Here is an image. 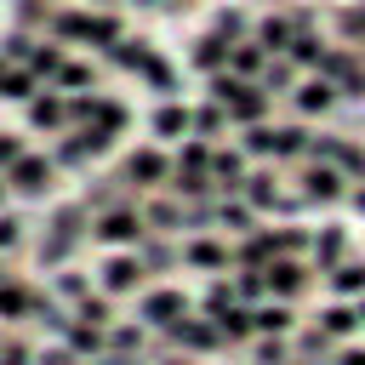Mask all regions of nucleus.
I'll use <instances>...</instances> for the list:
<instances>
[{
    "instance_id": "nucleus-2",
    "label": "nucleus",
    "mask_w": 365,
    "mask_h": 365,
    "mask_svg": "<svg viewBox=\"0 0 365 365\" xmlns=\"http://www.w3.org/2000/svg\"><path fill=\"white\" fill-rule=\"evenodd\" d=\"M245 154H268V160H302L314 148V137L302 125H245Z\"/></svg>"
},
{
    "instance_id": "nucleus-8",
    "label": "nucleus",
    "mask_w": 365,
    "mask_h": 365,
    "mask_svg": "<svg viewBox=\"0 0 365 365\" xmlns=\"http://www.w3.org/2000/svg\"><path fill=\"white\" fill-rule=\"evenodd\" d=\"M314 325H319L325 336H336V342H354V336H359V302H342V297H331V302L314 314Z\"/></svg>"
},
{
    "instance_id": "nucleus-30",
    "label": "nucleus",
    "mask_w": 365,
    "mask_h": 365,
    "mask_svg": "<svg viewBox=\"0 0 365 365\" xmlns=\"http://www.w3.org/2000/svg\"><path fill=\"white\" fill-rule=\"evenodd\" d=\"M57 74H63V86H86V80H91V68H80V63H63Z\"/></svg>"
},
{
    "instance_id": "nucleus-29",
    "label": "nucleus",
    "mask_w": 365,
    "mask_h": 365,
    "mask_svg": "<svg viewBox=\"0 0 365 365\" xmlns=\"http://www.w3.org/2000/svg\"><path fill=\"white\" fill-rule=\"evenodd\" d=\"M331 365H365V342H342Z\"/></svg>"
},
{
    "instance_id": "nucleus-20",
    "label": "nucleus",
    "mask_w": 365,
    "mask_h": 365,
    "mask_svg": "<svg viewBox=\"0 0 365 365\" xmlns=\"http://www.w3.org/2000/svg\"><path fill=\"white\" fill-rule=\"evenodd\" d=\"M46 182H51V165H46V160H17V165H11V188L46 194Z\"/></svg>"
},
{
    "instance_id": "nucleus-23",
    "label": "nucleus",
    "mask_w": 365,
    "mask_h": 365,
    "mask_svg": "<svg viewBox=\"0 0 365 365\" xmlns=\"http://www.w3.org/2000/svg\"><path fill=\"white\" fill-rule=\"evenodd\" d=\"M251 217H257V211H245V205H222V211H217V222H222L228 234H251V228H257Z\"/></svg>"
},
{
    "instance_id": "nucleus-28",
    "label": "nucleus",
    "mask_w": 365,
    "mask_h": 365,
    "mask_svg": "<svg viewBox=\"0 0 365 365\" xmlns=\"http://www.w3.org/2000/svg\"><path fill=\"white\" fill-rule=\"evenodd\" d=\"M57 120H63V103L57 97H40L34 103V125H57Z\"/></svg>"
},
{
    "instance_id": "nucleus-22",
    "label": "nucleus",
    "mask_w": 365,
    "mask_h": 365,
    "mask_svg": "<svg viewBox=\"0 0 365 365\" xmlns=\"http://www.w3.org/2000/svg\"><path fill=\"white\" fill-rule=\"evenodd\" d=\"M194 120H188V108H177V103H165L160 114H154V137H182Z\"/></svg>"
},
{
    "instance_id": "nucleus-33",
    "label": "nucleus",
    "mask_w": 365,
    "mask_h": 365,
    "mask_svg": "<svg viewBox=\"0 0 365 365\" xmlns=\"http://www.w3.org/2000/svg\"><path fill=\"white\" fill-rule=\"evenodd\" d=\"M143 262H148V268H171V251H165V245H148V257H143Z\"/></svg>"
},
{
    "instance_id": "nucleus-36",
    "label": "nucleus",
    "mask_w": 365,
    "mask_h": 365,
    "mask_svg": "<svg viewBox=\"0 0 365 365\" xmlns=\"http://www.w3.org/2000/svg\"><path fill=\"white\" fill-rule=\"evenodd\" d=\"M6 365H29V354L23 348H6Z\"/></svg>"
},
{
    "instance_id": "nucleus-1",
    "label": "nucleus",
    "mask_w": 365,
    "mask_h": 365,
    "mask_svg": "<svg viewBox=\"0 0 365 365\" xmlns=\"http://www.w3.org/2000/svg\"><path fill=\"white\" fill-rule=\"evenodd\" d=\"M211 103H222L228 120H240V125H262V114H268V91L257 80H240V74H217Z\"/></svg>"
},
{
    "instance_id": "nucleus-14",
    "label": "nucleus",
    "mask_w": 365,
    "mask_h": 365,
    "mask_svg": "<svg viewBox=\"0 0 365 365\" xmlns=\"http://www.w3.org/2000/svg\"><path fill=\"white\" fill-rule=\"evenodd\" d=\"M319 74H325L331 86H348L354 97L365 91V68H359L354 57H342V51H325V57H319Z\"/></svg>"
},
{
    "instance_id": "nucleus-31",
    "label": "nucleus",
    "mask_w": 365,
    "mask_h": 365,
    "mask_svg": "<svg viewBox=\"0 0 365 365\" xmlns=\"http://www.w3.org/2000/svg\"><path fill=\"white\" fill-rule=\"evenodd\" d=\"M137 342H143V325H120L114 331V348H137Z\"/></svg>"
},
{
    "instance_id": "nucleus-16",
    "label": "nucleus",
    "mask_w": 365,
    "mask_h": 365,
    "mask_svg": "<svg viewBox=\"0 0 365 365\" xmlns=\"http://www.w3.org/2000/svg\"><path fill=\"white\" fill-rule=\"evenodd\" d=\"M182 262H188V268H228V262H234V251H228L222 240H205V234H200V240H188V245H182Z\"/></svg>"
},
{
    "instance_id": "nucleus-10",
    "label": "nucleus",
    "mask_w": 365,
    "mask_h": 365,
    "mask_svg": "<svg viewBox=\"0 0 365 365\" xmlns=\"http://www.w3.org/2000/svg\"><path fill=\"white\" fill-rule=\"evenodd\" d=\"M251 319H257V336H291V331H302L297 325V302H257L251 308Z\"/></svg>"
},
{
    "instance_id": "nucleus-3",
    "label": "nucleus",
    "mask_w": 365,
    "mask_h": 365,
    "mask_svg": "<svg viewBox=\"0 0 365 365\" xmlns=\"http://www.w3.org/2000/svg\"><path fill=\"white\" fill-rule=\"evenodd\" d=\"M262 274H268V297H274V302H302L319 268H314L308 257H279V262H268Z\"/></svg>"
},
{
    "instance_id": "nucleus-4",
    "label": "nucleus",
    "mask_w": 365,
    "mask_h": 365,
    "mask_svg": "<svg viewBox=\"0 0 365 365\" xmlns=\"http://www.w3.org/2000/svg\"><path fill=\"white\" fill-rule=\"evenodd\" d=\"M342 188H348V177H342L331 160H314V165L302 171V188H297V194H302V205H336Z\"/></svg>"
},
{
    "instance_id": "nucleus-12",
    "label": "nucleus",
    "mask_w": 365,
    "mask_h": 365,
    "mask_svg": "<svg viewBox=\"0 0 365 365\" xmlns=\"http://www.w3.org/2000/svg\"><path fill=\"white\" fill-rule=\"evenodd\" d=\"M325 291H331V297H342V302H359V297H365V257L336 262V268L325 274Z\"/></svg>"
},
{
    "instance_id": "nucleus-21",
    "label": "nucleus",
    "mask_w": 365,
    "mask_h": 365,
    "mask_svg": "<svg viewBox=\"0 0 365 365\" xmlns=\"http://www.w3.org/2000/svg\"><path fill=\"white\" fill-rule=\"evenodd\" d=\"M125 171H131L137 182H160V177H165V154H160V148H143V154H131Z\"/></svg>"
},
{
    "instance_id": "nucleus-11",
    "label": "nucleus",
    "mask_w": 365,
    "mask_h": 365,
    "mask_svg": "<svg viewBox=\"0 0 365 365\" xmlns=\"http://www.w3.org/2000/svg\"><path fill=\"white\" fill-rule=\"evenodd\" d=\"M143 274H148L143 257H108V262H103V291H108V297H125V291L143 285Z\"/></svg>"
},
{
    "instance_id": "nucleus-25",
    "label": "nucleus",
    "mask_w": 365,
    "mask_h": 365,
    "mask_svg": "<svg viewBox=\"0 0 365 365\" xmlns=\"http://www.w3.org/2000/svg\"><path fill=\"white\" fill-rule=\"evenodd\" d=\"M194 68H222V40H217V34L194 46Z\"/></svg>"
},
{
    "instance_id": "nucleus-17",
    "label": "nucleus",
    "mask_w": 365,
    "mask_h": 365,
    "mask_svg": "<svg viewBox=\"0 0 365 365\" xmlns=\"http://www.w3.org/2000/svg\"><path fill=\"white\" fill-rule=\"evenodd\" d=\"M228 63H234L240 80H257V74H268V46H262V40H240V46L228 51Z\"/></svg>"
},
{
    "instance_id": "nucleus-19",
    "label": "nucleus",
    "mask_w": 365,
    "mask_h": 365,
    "mask_svg": "<svg viewBox=\"0 0 365 365\" xmlns=\"http://www.w3.org/2000/svg\"><path fill=\"white\" fill-rule=\"evenodd\" d=\"M291 97H297V108H302V114H325V108L336 103V86H331V80L319 74V80H302V86H297Z\"/></svg>"
},
{
    "instance_id": "nucleus-15",
    "label": "nucleus",
    "mask_w": 365,
    "mask_h": 365,
    "mask_svg": "<svg viewBox=\"0 0 365 365\" xmlns=\"http://www.w3.org/2000/svg\"><path fill=\"white\" fill-rule=\"evenodd\" d=\"M97 240H108V245H131V240H143V217H137V211H108V217L97 222Z\"/></svg>"
},
{
    "instance_id": "nucleus-5",
    "label": "nucleus",
    "mask_w": 365,
    "mask_h": 365,
    "mask_svg": "<svg viewBox=\"0 0 365 365\" xmlns=\"http://www.w3.org/2000/svg\"><path fill=\"white\" fill-rule=\"evenodd\" d=\"M240 194L251 200V211H297V205H302V194H285L274 171H257V177H245V188H240Z\"/></svg>"
},
{
    "instance_id": "nucleus-37",
    "label": "nucleus",
    "mask_w": 365,
    "mask_h": 365,
    "mask_svg": "<svg viewBox=\"0 0 365 365\" xmlns=\"http://www.w3.org/2000/svg\"><path fill=\"white\" fill-rule=\"evenodd\" d=\"M354 211L365 217V182H354Z\"/></svg>"
},
{
    "instance_id": "nucleus-13",
    "label": "nucleus",
    "mask_w": 365,
    "mask_h": 365,
    "mask_svg": "<svg viewBox=\"0 0 365 365\" xmlns=\"http://www.w3.org/2000/svg\"><path fill=\"white\" fill-rule=\"evenodd\" d=\"M171 336H177L182 348H194V354H211V348H222V331H217V319H177V325H171Z\"/></svg>"
},
{
    "instance_id": "nucleus-39",
    "label": "nucleus",
    "mask_w": 365,
    "mask_h": 365,
    "mask_svg": "<svg viewBox=\"0 0 365 365\" xmlns=\"http://www.w3.org/2000/svg\"><path fill=\"white\" fill-rule=\"evenodd\" d=\"M359 331H365V297H359Z\"/></svg>"
},
{
    "instance_id": "nucleus-34",
    "label": "nucleus",
    "mask_w": 365,
    "mask_h": 365,
    "mask_svg": "<svg viewBox=\"0 0 365 365\" xmlns=\"http://www.w3.org/2000/svg\"><path fill=\"white\" fill-rule=\"evenodd\" d=\"M17 160H23V154H17V143H11V137H0V165H17Z\"/></svg>"
},
{
    "instance_id": "nucleus-27",
    "label": "nucleus",
    "mask_w": 365,
    "mask_h": 365,
    "mask_svg": "<svg viewBox=\"0 0 365 365\" xmlns=\"http://www.w3.org/2000/svg\"><path fill=\"white\" fill-rule=\"evenodd\" d=\"M80 319L86 325H108V297H86L80 302Z\"/></svg>"
},
{
    "instance_id": "nucleus-6",
    "label": "nucleus",
    "mask_w": 365,
    "mask_h": 365,
    "mask_svg": "<svg viewBox=\"0 0 365 365\" xmlns=\"http://www.w3.org/2000/svg\"><path fill=\"white\" fill-rule=\"evenodd\" d=\"M137 319H143V325L171 331L177 319H188V297H182V291H171V285H165V291H148V297H143V308H137Z\"/></svg>"
},
{
    "instance_id": "nucleus-18",
    "label": "nucleus",
    "mask_w": 365,
    "mask_h": 365,
    "mask_svg": "<svg viewBox=\"0 0 365 365\" xmlns=\"http://www.w3.org/2000/svg\"><path fill=\"white\" fill-rule=\"evenodd\" d=\"M336 348H342V342H336V336H325L319 325H302V331H297V354H302V359H314V365H331V359H336Z\"/></svg>"
},
{
    "instance_id": "nucleus-9",
    "label": "nucleus",
    "mask_w": 365,
    "mask_h": 365,
    "mask_svg": "<svg viewBox=\"0 0 365 365\" xmlns=\"http://www.w3.org/2000/svg\"><path fill=\"white\" fill-rule=\"evenodd\" d=\"M314 268L319 274H331L336 262H348V228H336V222H325V228H314Z\"/></svg>"
},
{
    "instance_id": "nucleus-38",
    "label": "nucleus",
    "mask_w": 365,
    "mask_h": 365,
    "mask_svg": "<svg viewBox=\"0 0 365 365\" xmlns=\"http://www.w3.org/2000/svg\"><path fill=\"white\" fill-rule=\"evenodd\" d=\"M165 365H194V359H182V354H171V359H165Z\"/></svg>"
},
{
    "instance_id": "nucleus-7",
    "label": "nucleus",
    "mask_w": 365,
    "mask_h": 365,
    "mask_svg": "<svg viewBox=\"0 0 365 365\" xmlns=\"http://www.w3.org/2000/svg\"><path fill=\"white\" fill-rule=\"evenodd\" d=\"M314 154H319V160H331L348 182H365V148H359L354 137H325V143H314Z\"/></svg>"
},
{
    "instance_id": "nucleus-32",
    "label": "nucleus",
    "mask_w": 365,
    "mask_h": 365,
    "mask_svg": "<svg viewBox=\"0 0 365 365\" xmlns=\"http://www.w3.org/2000/svg\"><path fill=\"white\" fill-rule=\"evenodd\" d=\"M0 308H6V314H23L29 297H23V291H0Z\"/></svg>"
},
{
    "instance_id": "nucleus-26",
    "label": "nucleus",
    "mask_w": 365,
    "mask_h": 365,
    "mask_svg": "<svg viewBox=\"0 0 365 365\" xmlns=\"http://www.w3.org/2000/svg\"><path fill=\"white\" fill-rule=\"evenodd\" d=\"M148 222H154V228H177V222H182V211H177L171 200H154V205H148Z\"/></svg>"
},
{
    "instance_id": "nucleus-24",
    "label": "nucleus",
    "mask_w": 365,
    "mask_h": 365,
    "mask_svg": "<svg viewBox=\"0 0 365 365\" xmlns=\"http://www.w3.org/2000/svg\"><path fill=\"white\" fill-rule=\"evenodd\" d=\"M251 354H257V365H285V336H257Z\"/></svg>"
},
{
    "instance_id": "nucleus-35",
    "label": "nucleus",
    "mask_w": 365,
    "mask_h": 365,
    "mask_svg": "<svg viewBox=\"0 0 365 365\" xmlns=\"http://www.w3.org/2000/svg\"><path fill=\"white\" fill-rule=\"evenodd\" d=\"M0 245H17V217H0Z\"/></svg>"
}]
</instances>
